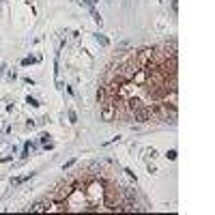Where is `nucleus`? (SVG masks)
Masks as SVG:
<instances>
[{
	"label": "nucleus",
	"mask_w": 215,
	"mask_h": 215,
	"mask_svg": "<svg viewBox=\"0 0 215 215\" xmlns=\"http://www.w3.org/2000/svg\"><path fill=\"white\" fill-rule=\"evenodd\" d=\"M90 2H97V0H90Z\"/></svg>",
	"instance_id": "39448f33"
},
{
	"label": "nucleus",
	"mask_w": 215,
	"mask_h": 215,
	"mask_svg": "<svg viewBox=\"0 0 215 215\" xmlns=\"http://www.w3.org/2000/svg\"><path fill=\"white\" fill-rule=\"evenodd\" d=\"M28 103H30L32 108H37V105H39V101H37V99H32V97H28Z\"/></svg>",
	"instance_id": "20e7f679"
},
{
	"label": "nucleus",
	"mask_w": 215,
	"mask_h": 215,
	"mask_svg": "<svg viewBox=\"0 0 215 215\" xmlns=\"http://www.w3.org/2000/svg\"><path fill=\"white\" fill-rule=\"evenodd\" d=\"M166 157H168V159H176V151H174V149H172V151H168V153H166Z\"/></svg>",
	"instance_id": "7ed1b4c3"
},
{
	"label": "nucleus",
	"mask_w": 215,
	"mask_h": 215,
	"mask_svg": "<svg viewBox=\"0 0 215 215\" xmlns=\"http://www.w3.org/2000/svg\"><path fill=\"white\" fill-rule=\"evenodd\" d=\"M47 209H50V204H47V202H39V204L30 206V211H47Z\"/></svg>",
	"instance_id": "f257e3e1"
},
{
	"label": "nucleus",
	"mask_w": 215,
	"mask_h": 215,
	"mask_svg": "<svg viewBox=\"0 0 215 215\" xmlns=\"http://www.w3.org/2000/svg\"><path fill=\"white\" fill-rule=\"evenodd\" d=\"M97 41H99V45H108V43H110V41H108L103 35H97Z\"/></svg>",
	"instance_id": "f03ea898"
}]
</instances>
